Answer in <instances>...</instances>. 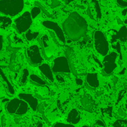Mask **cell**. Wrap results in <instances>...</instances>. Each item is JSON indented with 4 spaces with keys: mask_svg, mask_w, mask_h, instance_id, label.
Masks as SVG:
<instances>
[{
    "mask_svg": "<svg viewBox=\"0 0 127 127\" xmlns=\"http://www.w3.org/2000/svg\"><path fill=\"white\" fill-rule=\"evenodd\" d=\"M63 31L70 40L77 41L83 37L88 31V23L80 13L74 11L63 23Z\"/></svg>",
    "mask_w": 127,
    "mask_h": 127,
    "instance_id": "1",
    "label": "cell"
},
{
    "mask_svg": "<svg viewBox=\"0 0 127 127\" xmlns=\"http://www.w3.org/2000/svg\"><path fill=\"white\" fill-rule=\"evenodd\" d=\"M24 0H0V13L9 16L19 14L24 8Z\"/></svg>",
    "mask_w": 127,
    "mask_h": 127,
    "instance_id": "2",
    "label": "cell"
},
{
    "mask_svg": "<svg viewBox=\"0 0 127 127\" xmlns=\"http://www.w3.org/2000/svg\"><path fill=\"white\" fill-rule=\"evenodd\" d=\"M94 46L96 52L103 56L109 53V44L106 37L101 31H96L94 33Z\"/></svg>",
    "mask_w": 127,
    "mask_h": 127,
    "instance_id": "3",
    "label": "cell"
},
{
    "mask_svg": "<svg viewBox=\"0 0 127 127\" xmlns=\"http://www.w3.org/2000/svg\"><path fill=\"white\" fill-rule=\"evenodd\" d=\"M6 110L9 114L22 116L27 113L28 106L23 100L15 98L7 102L6 105Z\"/></svg>",
    "mask_w": 127,
    "mask_h": 127,
    "instance_id": "4",
    "label": "cell"
},
{
    "mask_svg": "<svg viewBox=\"0 0 127 127\" xmlns=\"http://www.w3.org/2000/svg\"><path fill=\"white\" fill-rule=\"evenodd\" d=\"M32 20L33 19L31 16L30 12L28 11H25L22 15L18 16L14 21L17 31L19 34L26 32L28 30H29L32 24Z\"/></svg>",
    "mask_w": 127,
    "mask_h": 127,
    "instance_id": "5",
    "label": "cell"
},
{
    "mask_svg": "<svg viewBox=\"0 0 127 127\" xmlns=\"http://www.w3.org/2000/svg\"><path fill=\"white\" fill-rule=\"evenodd\" d=\"M52 72L54 73H71L68 59L64 56L56 58L53 61Z\"/></svg>",
    "mask_w": 127,
    "mask_h": 127,
    "instance_id": "6",
    "label": "cell"
},
{
    "mask_svg": "<svg viewBox=\"0 0 127 127\" xmlns=\"http://www.w3.org/2000/svg\"><path fill=\"white\" fill-rule=\"evenodd\" d=\"M118 58V53L112 52L104 56L103 64L104 66V71L106 74H111L117 67L116 60Z\"/></svg>",
    "mask_w": 127,
    "mask_h": 127,
    "instance_id": "7",
    "label": "cell"
},
{
    "mask_svg": "<svg viewBox=\"0 0 127 127\" xmlns=\"http://www.w3.org/2000/svg\"><path fill=\"white\" fill-rule=\"evenodd\" d=\"M42 25L44 27H45L46 28L53 31L54 33L55 34V35L57 36V39L59 40V41L61 43H63V44L65 43V37L64 32L63 31L62 28L57 22H55L54 21L45 20V21L42 22Z\"/></svg>",
    "mask_w": 127,
    "mask_h": 127,
    "instance_id": "8",
    "label": "cell"
},
{
    "mask_svg": "<svg viewBox=\"0 0 127 127\" xmlns=\"http://www.w3.org/2000/svg\"><path fill=\"white\" fill-rule=\"evenodd\" d=\"M26 53L30 62L33 65H39L43 61L39 51V48L37 45H32L29 46L27 49Z\"/></svg>",
    "mask_w": 127,
    "mask_h": 127,
    "instance_id": "9",
    "label": "cell"
},
{
    "mask_svg": "<svg viewBox=\"0 0 127 127\" xmlns=\"http://www.w3.org/2000/svg\"><path fill=\"white\" fill-rule=\"evenodd\" d=\"M19 97L20 100L25 102L28 106H29L33 111H36L38 107V100L36 97H34L32 94L22 93L19 94Z\"/></svg>",
    "mask_w": 127,
    "mask_h": 127,
    "instance_id": "10",
    "label": "cell"
},
{
    "mask_svg": "<svg viewBox=\"0 0 127 127\" xmlns=\"http://www.w3.org/2000/svg\"><path fill=\"white\" fill-rule=\"evenodd\" d=\"M80 121V115L78 112V111L75 109H71L67 117V122L68 124L71 125H75L77 124Z\"/></svg>",
    "mask_w": 127,
    "mask_h": 127,
    "instance_id": "11",
    "label": "cell"
},
{
    "mask_svg": "<svg viewBox=\"0 0 127 127\" xmlns=\"http://www.w3.org/2000/svg\"><path fill=\"white\" fill-rule=\"evenodd\" d=\"M39 69L42 72V73L51 82H54V74H53V72H52V70H51V67H49L48 64H42L41 65L39 66Z\"/></svg>",
    "mask_w": 127,
    "mask_h": 127,
    "instance_id": "12",
    "label": "cell"
},
{
    "mask_svg": "<svg viewBox=\"0 0 127 127\" xmlns=\"http://www.w3.org/2000/svg\"><path fill=\"white\" fill-rule=\"evenodd\" d=\"M86 82L88 85L93 88H98L100 85L98 76L96 73H89L86 76Z\"/></svg>",
    "mask_w": 127,
    "mask_h": 127,
    "instance_id": "13",
    "label": "cell"
},
{
    "mask_svg": "<svg viewBox=\"0 0 127 127\" xmlns=\"http://www.w3.org/2000/svg\"><path fill=\"white\" fill-rule=\"evenodd\" d=\"M0 78L2 82L4 83L7 91L10 94V95H13L15 94V91L14 88L13 87V85H11V83L10 82V81L8 80V79L7 78V76H5V74L4 73V72L2 71V70L0 68Z\"/></svg>",
    "mask_w": 127,
    "mask_h": 127,
    "instance_id": "14",
    "label": "cell"
},
{
    "mask_svg": "<svg viewBox=\"0 0 127 127\" xmlns=\"http://www.w3.org/2000/svg\"><path fill=\"white\" fill-rule=\"evenodd\" d=\"M115 39H118L123 43H126L127 40V29L126 25H123L115 35Z\"/></svg>",
    "mask_w": 127,
    "mask_h": 127,
    "instance_id": "15",
    "label": "cell"
},
{
    "mask_svg": "<svg viewBox=\"0 0 127 127\" xmlns=\"http://www.w3.org/2000/svg\"><path fill=\"white\" fill-rule=\"evenodd\" d=\"M12 23V20L10 18L6 16H0V28L6 29L8 28Z\"/></svg>",
    "mask_w": 127,
    "mask_h": 127,
    "instance_id": "16",
    "label": "cell"
},
{
    "mask_svg": "<svg viewBox=\"0 0 127 127\" xmlns=\"http://www.w3.org/2000/svg\"><path fill=\"white\" fill-rule=\"evenodd\" d=\"M92 3L93 4L95 9V12H96V16L97 19H100L102 17V12H101V8H100V5L98 1L97 0H92Z\"/></svg>",
    "mask_w": 127,
    "mask_h": 127,
    "instance_id": "17",
    "label": "cell"
},
{
    "mask_svg": "<svg viewBox=\"0 0 127 127\" xmlns=\"http://www.w3.org/2000/svg\"><path fill=\"white\" fill-rule=\"evenodd\" d=\"M39 36V32L37 31H33L31 30H28L25 33V38L28 41H32L34 39H36Z\"/></svg>",
    "mask_w": 127,
    "mask_h": 127,
    "instance_id": "18",
    "label": "cell"
},
{
    "mask_svg": "<svg viewBox=\"0 0 127 127\" xmlns=\"http://www.w3.org/2000/svg\"><path fill=\"white\" fill-rule=\"evenodd\" d=\"M30 79L31 82L39 85H45V82L40 77H39L38 76L35 75V74H32L30 76Z\"/></svg>",
    "mask_w": 127,
    "mask_h": 127,
    "instance_id": "19",
    "label": "cell"
},
{
    "mask_svg": "<svg viewBox=\"0 0 127 127\" xmlns=\"http://www.w3.org/2000/svg\"><path fill=\"white\" fill-rule=\"evenodd\" d=\"M28 76H29V71H28V69L25 68L22 70V76H21V78H20V80H19L22 85H25L27 82Z\"/></svg>",
    "mask_w": 127,
    "mask_h": 127,
    "instance_id": "20",
    "label": "cell"
},
{
    "mask_svg": "<svg viewBox=\"0 0 127 127\" xmlns=\"http://www.w3.org/2000/svg\"><path fill=\"white\" fill-rule=\"evenodd\" d=\"M40 13H41V9H40L39 7H37V6L33 7L31 9V12H30V14H31V16L32 19H35Z\"/></svg>",
    "mask_w": 127,
    "mask_h": 127,
    "instance_id": "21",
    "label": "cell"
},
{
    "mask_svg": "<svg viewBox=\"0 0 127 127\" xmlns=\"http://www.w3.org/2000/svg\"><path fill=\"white\" fill-rule=\"evenodd\" d=\"M114 127H127V121L118 120L114 123Z\"/></svg>",
    "mask_w": 127,
    "mask_h": 127,
    "instance_id": "22",
    "label": "cell"
},
{
    "mask_svg": "<svg viewBox=\"0 0 127 127\" xmlns=\"http://www.w3.org/2000/svg\"><path fill=\"white\" fill-rule=\"evenodd\" d=\"M92 127H106L105 124L100 121V120H97L95 121V122L92 124Z\"/></svg>",
    "mask_w": 127,
    "mask_h": 127,
    "instance_id": "23",
    "label": "cell"
},
{
    "mask_svg": "<svg viewBox=\"0 0 127 127\" xmlns=\"http://www.w3.org/2000/svg\"><path fill=\"white\" fill-rule=\"evenodd\" d=\"M53 127H75L74 125L71 124H63V123H57L54 125Z\"/></svg>",
    "mask_w": 127,
    "mask_h": 127,
    "instance_id": "24",
    "label": "cell"
},
{
    "mask_svg": "<svg viewBox=\"0 0 127 127\" xmlns=\"http://www.w3.org/2000/svg\"><path fill=\"white\" fill-rule=\"evenodd\" d=\"M117 4L121 7H124V8H127V2L124 0H117Z\"/></svg>",
    "mask_w": 127,
    "mask_h": 127,
    "instance_id": "25",
    "label": "cell"
},
{
    "mask_svg": "<svg viewBox=\"0 0 127 127\" xmlns=\"http://www.w3.org/2000/svg\"><path fill=\"white\" fill-rule=\"evenodd\" d=\"M83 81L81 79H76V84L77 85H83Z\"/></svg>",
    "mask_w": 127,
    "mask_h": 127,
    "instance_id": "26",
    "label": "cell"
},
{
    "mask_svg": "<svg viewBox=\"0 0 127 127\" xmlns=\"http://www.w3.org/2000/svg\"><path fill=\"white\" fill-rule=\"evenodd\" d=\"M1 125L3 127H5V125H6V118L4 116H3L1 118Z\"/></svg>",
    "mask_w": 127,
    "mask_h": 127,
    "instance_id": "27",
    "label": "cell"
},
{
    "mask_svg": "<svg viewBox=\"0 0 127 127\" xmlns=\"http://www.w3.org/2000/svg\"><path fill=\"white\" fill-rule=\"evenodd\" d=\"M2 47H3V37L0 35V52L2 49Z\"/></svg>",
    "mask_w": 127,
    "mask_h": 127,
    "instance_id": "28",
    "label": "cell"
},
{
    "mask_svg": "<svg viewBox=\"0 0 127 127\" xmlns=\"http://www.w3.org/2000/svg\"><path fill=\"white\" fill-rule=\"evenodd\" d=\"M127 8H124V9L123 10V11H122V14H123V16H127Z\"/></svg>",
    "mask_w": 127,
    "mask_h": 127,
    "instance_id": "29",
    "label": "cell"
},
{
    "mask_svg": "<svg viewBox=\"0 0 127 127\" xmlns=\"http://www.w3.org/2000/svg\"><path fill=\"white\" fill-rule=\"evenodd\" d=\"M57 78H58V79H57V80H59V81H60V82H64V79H63V77H60V76H57Z\"/></svg>",
    "mask_w": 127,
    "mask_h": 127,
    "instance_id": "30",
    "label": "cell"
},
{
    "mask_svg": "<svg viewBox=\"0 0 127 127\" xmlns=\"http://www.w3.org/2000/svg\"><path fill=\"white\" fill-rule=\"evenodd\" d=\"M74 0H66L65 1V4H70V3H71L72 1H74Z\"/></svg>",
    "mask_w": 127,
    "mask_h": 127,
    "instance_id": "31",
    "label": "cell"
},
{
    "mask_svg": "<svg viewBox=\"0 0 127 127\" xmlns=\"http://www.w3.org/2000/svg\"><path fill=\"white\" fill-rule=\"evenodd\" d=\"M42 127V124L40 123V124H39L37 125V127Z\"/></svg>",
    "mask_w": 127,
    "mask_h": 127,
    "instance_id": "32",
    "label": "cell"
},
{
    "mask_svg": "<svg viewBox=\"0 0 127 127\" xmlns=\"http://www.w3.org/2000/svg\"><path fill=\"white\" fill-rule=\"evenodd\" d=\"M82 127H89L88 126H86V125H84V126H83Z\"/></svg>",
    "mask_w": 127,
    "mask_h": 127,
    "instance_id": "33",
    "label": "cell"
}]
</instances>
